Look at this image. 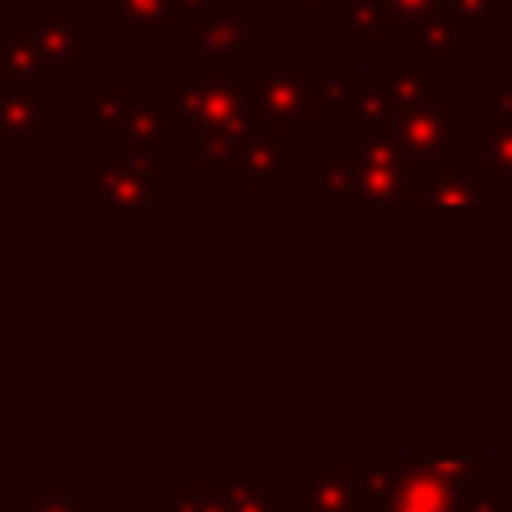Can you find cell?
<instances>
[{"mask_svg":"<svg viewBox=\"0 0 512 512\" xmlns=\"http://www.w3.org/2000/svg\"><path fill=\"white\" fill-rule=\"evenodd\" d=\"M296 484L300 512H364L360 468L352 464H308Z\"/></svg>","mask_w":512,"mask_h":512,"instance_id":"8fae6325","label":"cell"},{"mask_svg":"<svg viewBox=\"0 0 512 512\" xmlns=\"http://www.w3.org/2000/svg\"><path fill=\"white\" fill-rule=\"evenodd\" d=\"M356 92H360L356 64H344V60L316 64V120H352Z\"/></svg>","mask_w":512,"mask_h":512,"instance_id":"ffe728a7","label":"cell"},{"mask_svg":"<svg viewBox=\"0 0 512 512\" xmlns=\"http://www.w3.org/2000/svg\"><path fill=\"white\" fill-rule=\"evenodd\" d=\"M344 24L336 40L344 48H388L396 40V24L384 8V0H344Z\"/></svg>","mask_w":512,"mask_h":512,"instance_id":"d6986e66","label":"cell"},{"mask_svg":"<svg viewBox=\"0 0 512 512\" xmlns=\"http://www.w3.org/2000/svg\"><path fill=\"white\" fill-rule=\"evenodd\" d=\"M384 8H388L396 28H416V24H424V20L444 12L440 0H384Z\"/></svg>","mask_w":512,"mask_h":512,"instance_id":"f1b7e54d","label":"cell"},{"mask_svg":"<svg viewBox=\"0 0 512 512\" xmlns=\"http://www.w3.org/2000/svg\"><path fill=\"white\" fill-rule=\"evenodd\" d=\"M100 24L120 36V44L152 48V44H176L180 36V12L176 0H100Z\"/></svg>","mask_w":512,"mask_h":512,"instance_id":"52a82bcc","label":"cell"},{"mask_svg":"<svg viewBox=\"0 0 512 512\" xmlns=\"http://www.w3.org/2000/svg\"><path fill=\"white\" fill-rule=\"evenodd\" d=\"M224 492H228L232 512H284L288 500H296L300 484H276V480H268V468L236 464L224 480Z\"/></svg>","mask_w":512,"mask_h":512,"instance_id":"e0dca14e","label":"cell"},{"mask_svg":"<svg viewBox=\"0 0 512 512\" xmlns=\"http://www.w3.org/2000/svg\"><path fill=\"white\" fill-rule=\"evenodd\" d=\"M388 132L416 172L436 164H476V136L464 116L448 112V104L396 112Z\"/></svg>","mask_w":512,"mask_h":512,"instance_id":"277c9868","label":"cell"},{"mask_svg":"<svg viewBox=\"0 0 512 512\" xmlns=\"http://www.w3.org/2000/svg\"><path fill=\"white\" fill-rule=\"evenodd\" d=\"M392 120H396V108L384 100V92L372 84H360L356 108H352V132H388Z\"/></svg>","mask_w":512,"mask_h":512,"instance_id":"484cf974","label":"cell"},{"mask_svg":"<svg viewBox=\"0 0 512 512\" xmlns=\"http://www.w3.org/2000/svg\"><path fill=\"white\" fill-rule=\"evenodd\" d=\"M288 176H304V156L292 152L288 140L264 132H252L224 172L232 192H280Z\"/></svg>","mask_w":512,"mask_h":512,"instance_id":"8992f818","label":"cell"},{"mask_svg":"<svg viewBox=\"0 0 512 512\" xmlns=\"http://www.w3.org/2000/svg\"><path fill=\"white\" fill-rule=\"evenodd\" d=\"M48 136V84H0V156H28Z\"/></svg>","mask_w":512,"mask_h":512,"instance_id":"30bf717a","label":"cell"},{"mask_svg":"<svg viewBox=\"0 0 512 512\" xmlns=\"http://www.w3.org/2000/svg\"><path fill=\"white\" fill-rule=\"evenodd\" d=\"M408 464L428 472V476H436V480H444V484H452V488H460V492H468L472 484L488 480L484 476L488 472V452L480 444H452V448L420 444V448L408 452Z\"/></svg>","mask_w":512,"mask_h":512,"instance_id":"9a60e30c","label":"cell"},{"mask_svg":"<svg viewBox=\"0 0 512 512\" xmlns=\"http://www.w3.org/2000/svg\"><path fill=\"white\" fill-rule=\"evenodd\" d=\"M372 88L384 92V100L396 112H416V108H432V104H448V84L432 76L428 64H376L372 68Z\"/></svg>","mask_w":512,"mask_h":512,"instance_id":"4fadbf2b","label":"cell"},{"mask_svg":"<svg viewBox=\"0 0 512 512\" xmlns=\"http://www.w3.org/2000/svg\"><path fill=\"white\" fill-rule=\"evenodd\" d=\"M8 512H84V484H28L20 500L8 504Z\"/></svg>","mask_w":512,"mask_h":512,"instance_id":"cb8c5ba5","label":"cell"},{"mask_svg":"<svg viewBox=\"0 0 512 512\" xmlns=\"http://www.w3.org/2000/svg\"><path fill=\"white\" fill-rule=\"evenodd\" d=\"M416 168L392 140V132H344L316 172H304V188L320 196L324 208H408Z\"/></svg>","mask_w":512,"mask_h":512,"instance_id":"6da1fadb","label":"cell"},{"mask_svg":"<svg viewBox=\"0 0 512 512\" xmlns=\"http://www.w3.org/2000/svg\"><path fill=\"white\" fill-rule=\"evenodd\" d=\"M12 32V0H0V40Z\"/></svg>","mask_w":512,"mask_h":512,"instance_id":"d6a6232c","label":"cell"},{"mask_svg":"<svg viewBox=\"0 0 512 512\" xmlns=\"http://www.w3.org/2000/svg\"><path fill=\"white\" fill-rule=\"evenodd\" d=\"M176 12H180V28H184V24H192V20L232 12V0H176Z\"/></svg>","mask_w":512,"mask_h":512,"instance_id":"4dcf8cb0","label":"cell"},{"mask_svg":"<svg viewBox=\"0 0 512 512\" xmlns=\"http://www.w3.org/2000/svg\"><path fill=\"white\" fill-rule=\"evenodd\" d=\"M84 136L88 140H108L120 136L132 108L144 100L136 80H84Z\"/></svg>","mask_w":512,"mask_h":512,"instance_id":"7c38bea8","label":"cell"},{"mask_svg":"<svg viewBox=\"0 0 512 512\" xmlns=\"http://www.w3.org/2000/svg\"><path fill=\"white\" fill-rule=\"evenodd\" d=\"M156 160H108L88 152L80 164V204L88 212L108 208H148L156 204Z\"/></svg>","mask_w":512,"mask_h":512,"instance_id":"5b68a950","label":"cell"},{"mask_svg":"<svg viewBox=\"0 0 512 512\" xmlns=\"http://www.w3.org/2000/svg\"><path fill=\"white\" fill-rule=\"evenodd\" d=\"M476 172L492 192L512 188V120L480 128V136H476Z\"/></svg>","mask_w":512,"mask_h":512,"instance_id":"7402d4cb","label":"cell"},{"mask_svg":"<svg viewBox=\"0 0 512 512\" xmlns=\"http://www.w3.org/2000/svg\"><path fill=\"white\" fill-rule=\"evenodd\" d=\"M268 44V8L220 12L180 28L172 56L188 68H216V64H248L256 48Z\"/></svg>","mask_w":512,"mask_h":512,"instance_id":"3957f363","label":"cell"},{"mask_svg":"<svg viewBox=\"0 0 512 512\" xmlns=\"http://www.w3.org/2000/svg\"><path fill=\"white\" fill-rule=\"evenodd\" d=\"M0 84H48L44 56L24 24L0 40Z\"/></svg>","mask_w":512,"mask_h":512,"instance_id":"44dd1931","label":"cell"},{"mask_svg":"<svg viewBox=\"0 0 512 512\" xmlns=\"http://www.w3.org/2000/svg\"><path fill=\"white\" fill-rule=\"evenodd\" d=\"M116 140H120V156H128V160H160V156L176 152L180 136L156 100H140Z\"/></svg>","mask_w":512,"mask_h":512,"instance_id":"2e32d148","label":"cell"},{"mask_svg":"<svg viewBox=\"0 0 512 512\" xmlns=\"http://www.w3.org/2000/svg\"><path fill=\"white\" fill-rule=\"evenodd\" d=\"M252 76V108H256V132L276 140H300L304 124L316 120V64H248Z\"/></svg>","mask_w":512,"mask_h":512,"instance_id":"7a4b0ae2","label":"cell"},{"mask_svg":"<svg viewBox=\"0 0 512 512\" xmlns=\"http://www.w3.org/2000/svg\"><path fill=\"white\" fill-rule=\"evenodd\" d=\"M256 128H240V124H224V128H204L200 136H192V172L208 176V172H228V164L236 160L240 144L252 136Z\"/></svg>","mask_w":512,"mask_h":512,"instance_id":"603a6c76","label":"cell"},{"mask_svg":"<svg viewBox=\"0 0 512 512\" xmlns=\"http://www.w3.org/2000/svg\"><path fill=\"white\" fill-rule=\"evenodd\" d=\"M456 512H512V496L496 480H480L460 496Z\"/></svg>","mask_w":512,"mask_h":512,"instance_id":"83f0119b","label":"cell"},{"mask_svg":"<svg viewBox=\"0 0 512 512\" xmlns=\"http://www.w3.org/2000/svg\"><path fill=\"white\" fill-rule=\"evenodd\" d=\"M440 8L460 20L464 28H500L504 24V0H440Z\"/></svg>","mask_w":512,"mask_h":512,"instance_id":"4316f807","label":"cell"},{"mask_svg":"<svg viewBox=\"0 0 512 512\" xmlns=\"http://www.w3.org/2000/svg\"><path fill=\"white\" fill-rule=\"evenodd\" d=\"M460 488L412 468V464H400V476L396 484L380 496L376 512H456L460 508Z\"/></svg>","mask_w":512,"mask_h":512,"instance_id":"5bb4252c","label":"cell"},{"mask_svg":"<svg viewBox=\"0 0 512 512\" xmlns=\"http://www.w3.org/2000/svg\"><path fill=\"white\" fill-rule=\"evenodd\" d=\"M512 120V80H484V124Z\"/></svg>","mask_w":512,"mask_h":512,"instance_id":"f546056e","label":"cell"},{"mask_svg":"<svg viewBox=\"0 0 512 512\" xmlns=\"http://www.w3.org/2000/svg\"><path fill=\"white\" fill-rule=\"evenodd\" d=\"M308 12H340L344 8V0H300Z\"/></svg>","mask_w":512,"mask_h":512,"instance_id":"1f68e13d","label":"cell"},{"mask_svg":"<svg viewBox=\"0 0 512 512\" xmlns=\"http://www.w3.org/2000/svg\"><path fill=\"white\" fill-rule=\"evenodd\" d=\"M24 28L44 56L48 84H60L68 68L84 60V12L80 8H32Z\"/></svg>","mask_w":512,"mask_h":512,"instance_id":"ba28073f","label":"cell"},{"mask_svg":"<svg viewBox=\"0 0 512 512\" xmlns=\"http://www.w3.org/2000/svg\"><path fill=\"white\" fill-rule=\"evenodd\" d=\"M488 184L480 180L476 164H436L420 168L412 176V200L408 208H428V212H472L488 200Z\"/></svg>","mask_w":512,"mask_h":512,"instance_id":"9c48e42d","label":"cell"},{"mask_svg":"<svg viewBox=\"0 0 512 512\" xmlns=\"http://www.w3.org/2000/svg\"><path fill=\"white\" fill-rule=\"evenodd\" d=\"M156 512H232V508L220 480V484H176L172 496L156 504Z\"/></svg>","mask_w":512,"mask_h":512,"instance_id":"d4e9b609","label":"cell"},{"mask_svg":"<svg viewBox=\"0 0 512 512\" xmlns=\"http://www.w3.org/2000/svg\"><path fill=\"white\" fill-rule=\"evenodd\" d=\"M468 60V28L452 20L448 12L416 24L412 40V64H464Z\"/></svg>","mask_w":512,"mask_h":512,"instance_id":"ac0fdd59","label":"cell"}]
</instances>
